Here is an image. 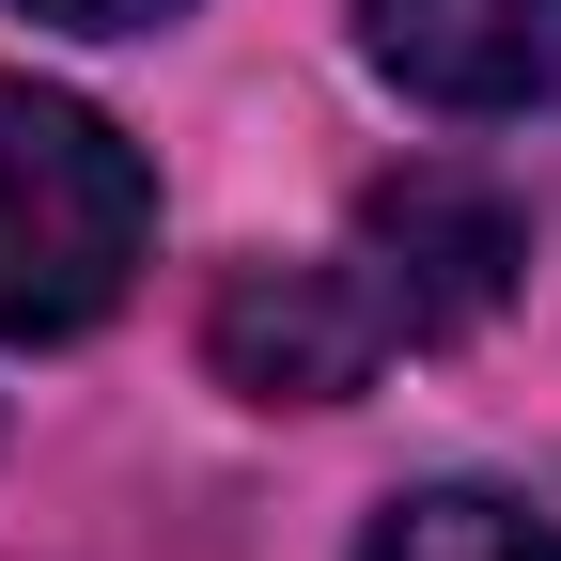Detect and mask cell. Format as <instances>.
<instances>
[{"mask_svg":"<svg viewBox=\"0 0 561 561\" xmlns=\"http://www.w3.org/2000/svg\"><path fill=\"white\" fill-rule=\"evenodd\" d=\"M140 250H157V172L125 157V125L0 79V343H79L140 280Z\"/></svg>","mask_w":561,"mask_h":561,"instance_id":"cell-1","label":"cell"},{"mask_svg":"<svg viewBox=\"0 0 561 561\" xmlns=\"http://www.w3.org/2000/svg\"><path fill=\"white\" fill-rule=\"evenodd\" d=\"M328 265L375 297L390 359H405V343H453V328L500 312L515 265H530V234H515V203L468 187V172H390V187H359V219H343Z\"/></svg>","mask_w":561,"mask_h":561,"instance_id":"cell-2","label":"cell"},{"mask_svg":"<svg viewBox=\"0 0 561 561\" xmlns=\"http://www.w3.org/2000/svg\"><path fill=\"white\" fill-rule=\"evenodd\" d=\"M203 359H219L250 405H343V390L390 359V328H375L359 280L312 250V265H234L219 312H203Z\"/></svg>","mask_w":561,"mask_h":561,"instance_id":"cell-3","label":"cell"},{"mask_svg":"<svg viewBox=\"0 0 561 561\" xmlns=\"http://www.w3.org/2000/svg\"><path fill=\"white\" fill-rule=\"evenodd\" d=\"M359 47L421 110H530V94H561V0H359Z\"/></svg>","mask_w":561,"mask_h":561,"instance_id":"cell-4","label":"cell"},{"mask_svg":"<svg viewBox=\"0 0 561 561\" xmlns=\"http://www.w3.org/2000/svg\"><path fill=\"white\" fill-rule=\"evenodd\" d=\"M359 561H561V530L530 500H500V483H421V500H390L359 530Z\"/></svg>","mask_w":561,"mask_h":561,"instance_id":"cell-5","label":"cell"},{"mask_svg":"<svg viewBox=\"0 0 561 561\" xmlns=\"http://www.w3.org/2000/svg\"><path fill=\"white\" fill-rule=\"evenodd\" d=\"M32 16H62V32H157V16H187V0H32Z\"/></svg>","mask_w":561,"mask_h":561,"instance_id":"cell-6","label":"cell"}]
</instances>
